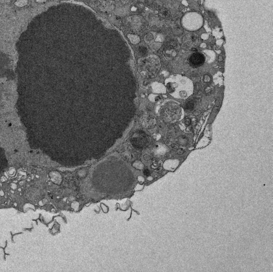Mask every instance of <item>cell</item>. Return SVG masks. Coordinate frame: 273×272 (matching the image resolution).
<instances>
[{
    "instance_id": "obj_1",
    "label": "cell",
    "mask_w": 273,
    "mask_h": 272,
    "mask_svg": "<svg viewBox=\"0 0 273 272\" xmlns=\"http://www.w3.org/2000/svg\"><path fill=\"white\" fill-rule=\"evenodd\" d=\"M205 58L203 55L200 53H193L189 58V65L193 68H197L202 66L204 64Z\"/></svg>"
},
{
    "instance_id": "obj_2",
    "label": "cell",
    "mask_w": 273,
    "mask_h": 272,
    "mask_svg": "<svg viewBox=\"0 0 273 272\" xmlns=\"http://www.w3.org/2000/svg\"><path fill=\"white\" fill-rule=\"evenodd\" d=\"M194 104L193 102H188L186 105V109L188 110H191L194 108Z\"/></svg>"
},
{
    "instance_id": "obj_3",
    "label": "cell",
    "mask_w": 273,
    "mask_h": 272,
    "mask_svg": "<svg viewBox=\"0 0 273 272\" xmlns=\"http://www.w3.org/2000/svg\"><path fill=\"white\" fill-rule=\"evenodd\" d=\"M185 124L186 125H189L190 124H191V120L189 119H186L185 121Z\"/></svg>"
},
{
    "instance_id": "obj_4",
    "label": "cell",
    "mask_w": 273,
    "mask_h": 272,
    "mask_svg": "<svg viewBox=\"0 0 273 272\" xmlns=\"http://www.w3.org/2000/svg\"><path fill=\"white\" fill-rule=\"evenodd\" d=\"M183 153V151L182 149H180L178 151V154L179 155H182Z\"/></svg>"
},
{
    "instance_id": "obj_5",
    "label": "cell",
    "mask_w": 273,
    "mask_h": 272,
    "mask_svg": "<svg viewBox=\"0 0 273 272\" xmlns=\"http://www.w3.org/2000/svg\"><path fill=\"white\" fill-rule=\"evenodd\" d=\"M200 114L201 111L199 110L195 111L194 112V114L195 115H197V116H198V115H199Z\"/></svg>"
},
{
    "instance_id": "obj_6",
    "label": "cell",
    "mask_w": 273,
    "mask_h": 272,
    "mask_svg": "<svg viewBox=\"0 0 273 272\" xmlns=\"http://www.w3.org/2000/svg\"><path fill=\"white\" fill-rule=\"evenodd\" d=\"M171 147H172V148L174 149H178V146L177 145H175V144H173V145H171Z\"/></svg>"
},
{
    "instance_id": "obj_7",
    "label": "cell",
    "mask_w": 273,
    "mask_h": 272,
    "mask_svg": "<svg viewBox=\"0 0 273 272\" xmlns=\"http://www.w3.org/2000/svg\"><path fill=\"white\" fill-rule=\"evenodd\" d=\"M171 157V155L170 154H167V155H166L167 158H170Z\"/></svg>"
},
{
    "instance_id": "obj_8",
    "label": "cell",
    "mask_w": 273,
    "mask_h": 272,
    "mask_svg": "<svg viewBox=\"0 0 273 272\" xmlns=\"http://www.w3.org/2000/svg\"><path fill=\"white\" fill-rule=\"evenodd\" d=\"M219 61H223V57H222V56H219Z\"/></svg>"
}]
</instances>
